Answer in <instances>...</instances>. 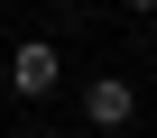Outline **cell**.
Instances as JSON below:
<instances>
[{
    "label": "cell",
    "mask_w": 157,
    "mask_h": 138,
    "mask_svg": "<svg viewBox=\"0 0 157 138\" xmlns=\"http://www.w3.org/2000/svg\"><path fill=\"white\" fill-rule=\"evenodd\" d=\"M56 83H65V64H56V37H19V46H10V92H19V101H46Z\"/></svg>",
    "instance_id": "cell-1"
},
{
    "label": "cell",
    "mask_w": 157,
    "mask_h": 138,
    "mask_svg": "<svg viewBox=\"0 0 157 138\" xmlns=\"http://www.w3.org/2000/svg\"><path fill=\"white\" fill-rule=\"evenodd\" d=\"M83 129H139V83L129 74H93L83 83Z\"/></svg>",
    "instance_id": "cell-2"
},
{
    "label": "cell",
    "mask_w": 157,
    "mask_h": 138,
    "mask_svg": "<svg viewBox=\"0 0 157 138\" xmlns=\"http://www.w3.org/2000/svg\"><path fill=\"white\" fill-rule=\"evenodd\" d=\"M129 19H157V0H129Z\"/></svg>",
    "instance_id": "cell-3"
},
{
    "label": "cell",
    "mask_w": 157,
    "mask_h": 138,
    "mask_svg": "<svg viewBox=\"0 0 157 138\" xmlns=\"http://www.w3.org/2000/svg\"><path fill=\"white\" fill-rule=\"evenodd\" d=\"M148 37H157V19H148Z\"/></svg>",
    "instance_id": "cell-4"
},
{
    "label": "cell",
    "mask_w": 157,
    "mask_h": 138,
    "mask_svg": "<svg viewBox=\"0 0 157 138\" xmlns=\"http://www.w3.org/2000/svg\"><path fill=\"white\" fill-rule=\"evenodd\" d=\"M37 138H56V129H37Z\"/></svg>",
    "instance_id": "cell-5"
}]
</instances>
